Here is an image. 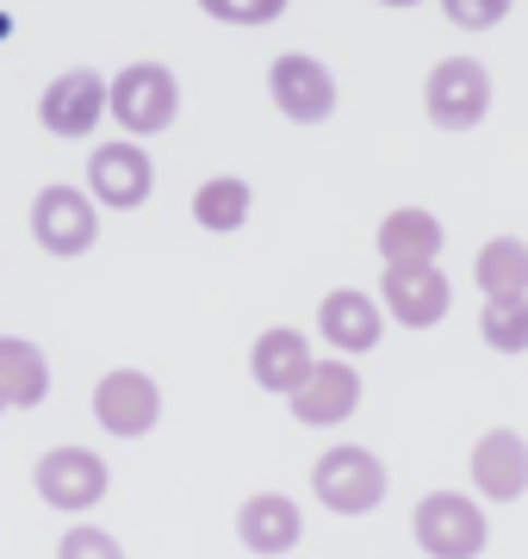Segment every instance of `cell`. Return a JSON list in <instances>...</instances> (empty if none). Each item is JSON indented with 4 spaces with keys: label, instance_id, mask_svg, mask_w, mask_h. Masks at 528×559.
<instances>
[{
    "label": "cell",
    "instance_id": "obj_1",
    "mask_svg": "<svg viewBox=\"0 0 528 559\" xmlns=\"http://www.w3.org/2000/svg\"><path fill=\"white\" fill-rule=\"evenodd\" d=\"M423 112L435 131H479L491 112V69L479 57H442L423 81Z\"/></svg>",
    "mask_w": 528,
    "mask_h": 559
},
{
    "label": "cell",
    "instance_id": "obj_2",
    "mask_svg": "<svg viewBox=\"0 0 528 559\" xmlns=\"http://www.w3.org/2000/svg\"><path fill=\"white\" fill-rule=\"evenodd\" d=\"M32 242L57 261L87 255L100 242V205H94V193L87 187H69V180L44 187L38 200H32Z\"/></svg>",
    "mask_w": 528,
    "mask_h": 559
},
{
    "label": "cell",
    "instance_id": "obj_3",
    "mask_svg": "<svg viewBox=\"0 0 528 559\" xmlns=\"http://www.w3.org/2000/svg\"><path fill=\"white\" fill-rule=\"evenodd\" d=\"M386 460L373 454V448H355V441H343V448H329L317 466H311V491L324 498V510H336V516H367L373 503L386 498Z\"/></svg>",
    "mask_w": 528,
    "mask_h": 559
},
{
    "label": "cell",
    "instance_id": "obj_4",
    "mask_svg": "<svg viewBox=\"0 0 528 559\" xmlns=\"http://www.w3.org/2000/svg\"><path fill=\"white\" fill-rule=\"evenodd\" d=\"M112 119L124 124V138H156L181 119V81L163 62H131L112 75Z\"/></svg>",
    "mask_w": 528,
    "mask_h": 559
},
{
    "label": "cell",
    "instance_id": "obj_5",
    "mask_svg": "<svg viewBox=\"0 0 528 559\" xmlns=\"http://www.w3.org/2000/svg\"><path fill=\"white\" fill-rule=\"evenodd\" d=\"M417 547H423L429 559H479L491 540V522L485 510L467 498V491H429L423 503H417Z\"/></svg>",
    "mask_w": 528,
    "mask_h": 559
},
{
    "label": "cell",
    "instance_id": "obj_6",
    "mask_svg": "<svg viewBox=\"0 0 528 559\" xmlns=\"http://www.w3.org/2000/svg\"><path fill=\"white\" fill-rule=\"evenodd\" d=\"M267 94L280 106V119L292 124H324L336 112V69L324 57H311V50H286V57L267 62Z\"/></svg>",
    "mask_w": 528,
    "mask_h": 559
},
{
    "label": "cell",
    "instance_id": "obj_7",
    "mask_svg": "<svg viewBox=\"0 0 528 559\" xmlns=\"http://www.w3.org/2000/svg\"><path fill=\"white\" fill-rule=\"evenodd\" d=\"M100 119H112V81L100 69H62L38 94V124L50 138H87Z\"/></svg>",
    "mask_w": 528,
    "mask_h": 559
},
{
    "label": "cell",
    "instance_id": "obj_8",
    "mask_svg": "<svg viewBox=\"0 0 528 559\" xmlns=\"http://www.w3.org/2000/svg\"><path fill=\"white\" fill-rule=\"evenodd\" d=\"M106 460L94 448H50V454L32 466V485H38V498L57 510V516H87L94 503L106 498Z\"/></svg>",
    "mask_w": 528,
    "mask_h": 559
},
{
    "label": "cell",
    "instance_id": "obj_9",
    "mask_svg": "<svg viewBox=\"0 0 528 559\" xmlns=\"http://www.w3.org/2000/svg\"><path fill=\"white\" fill-rule=\"evenodd\" d=\"M156 417H163V385L149 380L143 367H112V373H100V385H94V423H100L106 436L137 441L156 429Z\"/></svg>",
    "mask_w": 528,
    "mask_h": 559
},
{
    "label": "cell",
    "instance_id": "obj_10",
    "mask_svg": "<svg viewBox=\"0 0 528 559\" xmlns=\"http://www.w3.org/2000/svg\"><path fill=\"white\" fill-rule=\"evenodd\" d=\"M149 187H156V168H149L137 138L100 143V150L87 156V193H94V205H106V212H137V205L149 200Z\"/></svg>",
    "mask_w": 528,
    "mask_h": 559
},
{
    "label": "cell",
    "instance_id": "obj_11",
    "mask_svg": "<svg viewBox=\"0 0 528 559\" xmlns=\"http://www.w3.org/2000/svg\"><path fill=\"white\" fill-rule=\"evenodd\" d=\"M380 305L405 330H435L447 318V305H454V286H447L442 267H386L380 274Z\"/></svg>",
    "mask_w": 528,
    "mask_h": 559
},
{
    "label": "cell",
    "instance_id": "obj_12",
    "mask_svg": "<svg viewBox=\"0 0 528 559\" xmlns=\"http://www.w3.org/2000/svg\"><path fill=\"white\" fill-rule=\"evenodd\" d=\"M472 491L491 503H516L528 491V441L516 429H485V436L472 441Z\"/></svg>",
    "mask_w": 528,
    "mask_h": 559
},
{
    "label": "cell",
    "instance_id": "obj_13",
    "mask_svg": "<svg viewBox=\"0 0 528 559\" xmlns=\"http://www.w3.org/2000/svg\"><path fill=\"white\" fill-rule=\"evenodd\" d=\"M317 330L336 355H367L386 336V305H373V293H361V286H336L317 305Z\"/></svg>",
    "mask_w": 528,
    "mask_h": 559
},
{
    "label": "cell",
    "instance_id": "obj_14",
    "mask_svg": "<svg viewBox=\"0 0 528 559\" xmlns=\"http://www.w3.org/2000/svg\"><path fill=\"white\" fill-rule=\"evenodd\" d=\"M299 535H305V516H299V503L286 498V491H255L237 510V540L262 559H286L299 547Z\"/></svg>",
    "mask_w": 528,
    "mask_h": 559
},
{
    "label": "cell",
    "instance_id": "obj_15",
    "mask_svg": "<svg viewBox=\"0 0 528 559\" xmlns=\"http://www.w3.org/2000/svg\"><path fill=\"white\" fill-rule=\"evenodd\" d=\"M355 404H361V373L348 360H317L311 380L292 392V417L305 423V429H329V423L355 417Z\"/></svg>",
    "mask_w": 528,
    "mask_h": 559
},
{
    "label": "cell",
    "instance_id": "obj_16",
    "mask_svg": "<svg viewBox=\"0 0 528 559\" xmlns=\"http://www.w3.org/2000/svg\"><path fill=\"white\" fill-rule=\"evenodd\" d=\"M311 367H317L311 342L299 336V330H286V323L262 330L255 348H249V373H255V385H262V392H280V399H292V392L311 380Z\"/></svg>",
    "mask_w": 528,
    "mask_h": 559
},
{
    "label": "cell",
    "instance_id": "obj_17",
    "mask_svg": "<svg viewBox=\"0 0 528 559\" xmlns=\"http://www.w3.org/2000/svg\"><path fill=\"white\" fill-rule=\"evenodd\" d=\"M380 261L386 267H435V255H442V218L435 212H423V205H398V212H386L380 218Z\"/></svg>",
    "mask_w": 528,
    "mask_h": 559
},
{
    "label": "cell",
    "instance_id": "obj_18",
    "mask_svg": "<svg viewBox=\"0 0 528 559\" xmlns=\"http://www.w3.org/2000/svg\"><path fill=\"white\" fill-rule=\"evenodd\" d=\"M249 205H255V193H249L243 175H212V180H200V187H193V224H200V230H212V237L243 230Z\"/></svg>",
    "mask_w": 528,
    "mask_h": 559
},
{
    "label": "cell",
    "instance_id": "obj_19",
    "mask_svg": "<svg viewBox=\"0 0 528 559\" xmlns=\"http://www.w3.org/2000/svg\"><path fill=\"white\" fill-rule=\"evenodd\" d=\"M0 385H7L13 411H32V404L50 399V360H44L38 342L0 336Z\"/></svg>",
    "mask_w": 528,
    "mask_h": 559
},
{
    "label": "cell",
    "instance_id": "obj_20",
    "mask_svg": "<svg viewBox=\"0 0 528 559\" xmlns=\"http://www.w3.org/2000/svg\"><path fill=\"white\" fill-rule=\"evenodd\" d=\"M472 280L485 299H528V242L523 237H491L472 261Z\"/></svg>",
    "mask_w": 528,
    "mask_h": 559
},
{
    "label": "cell",
    "instance_id": "obj_21",
    "mask_svg": "<svg viewBox=\"0 0 528 559\" xmlns=\"http://www.w3.org/2000/svg\"><path fill=\"white\" fill-rule=\"evenodd\" d=\"M479 336H485L497 355H528V299H485Z\"/></svg>",
    "mask_w": 528,
    "mask_h": 559
},
{
    "label": "cell",
    "instance_id": "obj_22",
    "mask_svg": "<svg viewBox=\"0 0 528 559\" xmlns=\"http://www.w3.org/2000/svg\"><path fill=\"white\" fill-rule=\"evenodd\" d=\"M200 13L218 25H274L286 13V0H200Z\"/></svg>",
    "mask_w": 528,
    "mask_h": 559
},
{
    "label": "cell",
    "instance_id": "obj_23",
    "mask_svg": "<svg viewBox=\"0 0 528 559\" xmlns=\"http://www.w3.org/2000/svg\"><path fill=\"white\" fill-rule=\"evenodd\" d=\"M57 559H124V547L106 535V528H94V522H75V528L57 540Z\"/></svg>",
    "mask_w": 528,
    "mask_h": 559
},
{
    "label": "cell",
    "instance_id": "obj_24",
    "mask_svg": "<svg viewBox=\"0 0 528 559\" xmlns=\"http://www.w3.org/2000/svg\"><path fill=\"white\" fill-rule=\"evenodd\" d=\"M442 13L454 32H491L509 20V0H442Z\"/></svg>",
    "mask_w": 528,
    "mask_h": 559
},
{
    "label": "cell",
    "instance_id": "obj_25",
    "mask_svg": "<svg viewBox=\"0 0 528 559\" xmlns=\"http://www.w3.org/2000/svg\"><path fill=\"white\" fill-rule=\"evenodd\" d=\"M13 38V13H0V44Z\"/></svg>",
    "mask_w": 528,
    "mask_h": 559
},
{
    "label": "cell",
    "instance_id": "obj_26",
    "mask_svg": "<svg viewBox=\"0 0 528 559\" xmlns=\"http://www.w3.org/2000/svg\"><path fill=\"white\" fill-rule=\"evenodd\" d=\"M380 7H423V0H380Z\"/></svg>",
    "mask_w": 528,
    "mask_h": 559
},
{
    "label": "cell",
    "instance_id": "obj_27",
    "mask_svg": "<svg viewBox=\"0 0 528 559\" xmlns=\"http://www.w3.org/2000/svg\"><path fill=\"white\" fill-rule=\"evenodd\" d=\"M0 411H13V399H7V385H0Z\"/></svg>",
    "mask_w": 528,
    "mask_h": 559
}]
</instances>
